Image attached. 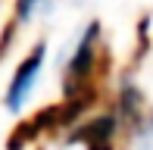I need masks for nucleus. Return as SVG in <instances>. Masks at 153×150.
<instances>
[{
  "label": "nucleus",
  "mask_w": 153,
  "mask_h": 150,
  "mask_svg": "<svg viewBox=\"0 0 153 150\" xmlns=\"http://www.w3.org/2000/svg\"><path fill=\"white\" fill-rule=\"evenodd\" d=\"M97 59H100V25L91 22L66 66V103H62V113H66L69 122L78 119V113L85 106H91L97 97V88H100Z\"/></svg>",
  "instance_id": "nucleus-1"
},
{
  "label": "nucleus",
  "mask_w": 153,
  "mask_h": 150,
  "mask_svg": "<svg viewBox=\"0 0 153 150\" xmlns=\"http://www.w3.org/2000/svg\"><path fill=\"white\" fill-rule=\"evenodd\" d=\"M44 50H47L44 44H34V50L22 59V66L16 69L13 85H10V91H6V106H10V110H19V106L28 100L34 81H38V72H41V66H44Z\"/></svg>",
  "instance_id": "nucleus-2"
},
{
  "label": "nucleus",
  "mask_w": 153,
  "mask_h": 150,
  "mask_svg": "<svg viewBox=\"0 0 153 150\" xmlns=\"http://www.w3.org/2000/svg\"><path fill=\"white\" fill-rule=\"evenodd\" d=\"M72 141H81L88 150H113V141H116V122L109 119V116L94 119V122H85V125L72 134Z\"/></svg>",
  "instance_id": "nucleus-3"
},
{
  "label": "nucleus",
  "mask_w": 153,
  "mask_h": 150,
  "mask_svg": "<svg viewBox=\"0 0 153 150\" xmlns=\"http://www.w3.org/2000/svg\"><path fill=\"white\" fill-rule=\"evenodd\" d=\"M38 3H41V0H19V3H16V16H19V19H28Z\"/></svg>",
  "instance_id": "nucleus-4"
}]
</instances>
